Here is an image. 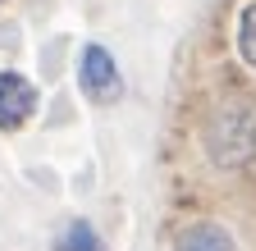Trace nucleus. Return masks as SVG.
<instances>
[{"mask_svg":"<svg viewBox=\"0 0 256 251\" xmlns=\"http://www.w3.org/2000/svg\"><path fill=\"white\" fill-rule=\"evenodd\" d=\"M78 78H82V91H87L96 105H110V101H119V96H124L119 64L110 59V50H106V46H87V50H82Z\"/></svg>","mask_w":256,"mask_h":251,"instance_id":"nucleus-2","label":"nucleus"},{"mask_svg":"<svg viewBox=\"0 0 256 251\" xmlns=\"http://www.w3.org/2000/svg\"><path fill=\"white\" fill-rule=\"evenodd\" d=\"M210 160L220 169H234V165H247L256 160V105L252 101H229L220 105L210 119H206V133H202Z\"/></svg>","mask_w":256,"mask_h":251,"instance_id":"nucleus-1","label":"nucleus"},{"mask_svg":"<svg viewBox=\"0 0 256 251\" xmlns=\"http://www.w3.org/2000/svg\"><path fill=\"white\" fill-rule=\"evenodd\" d=\"M178 251H234V238L224 233L220 224H192L178 238Z\"/></svg>","mask_w":256,"mask_h":251,"instance_id":"nucleus-4","label":"nucleus"},{"mask_svg":"<svg viewBox=\"0 0 256 251\" xmlns=\"http://www.w3.org/2000/svg\"><path fill=\"white\" fill-rule=\"evenodd\" d=\"M238 50H242V59L256 69V0L242 9V18H238Z\"/></svg>","mask_w":256,"mask_h":251,"instance_id":"nucleus-6","label":"nucleus"},{"mask_svg":"<svg viewBox=\"0 0 256 251\" xmlns=\"http://www.w3.org/2000/svg\"><path fill=\"white\" fill-rule=\"evenodd\" d=\"M37 114V87L23 73H0V128H23Z\"/></svg>","mask_w":256,"mask_h":251,"instance_id":"nucleus-3","label":"nucleus"},{"mask_svg":"<svg viewBox=\"0 0 256 251\" xmlns=\"http://www.w3.org/2000/svg\"><path fill=\"white\" fill-rule=\"evenodd\" d=\"M55 251H106V247H101V238L92 233L87 219H74V224L55 238Z\"/></svg>","mask_w":256,"mask_h":251,"instance_id":"nucleus-5","label":"nucleus"}]
</instances>
